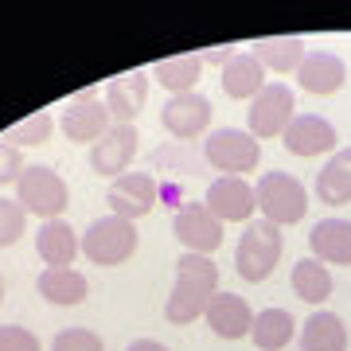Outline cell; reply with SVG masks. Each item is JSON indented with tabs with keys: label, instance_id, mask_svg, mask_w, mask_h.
I'll list each match as a JSON object with an SVG mask.
<instances>
[{
	"label": "cell",
	"instance_id": "obj_4",
	"mask_svg": "<svg viewBox=\"0 0 351 351\" xmlns=\"http://www.w3.org/2000/svg\"><path fill=\"white\" fill-rule=\"evenodd\" d=\"M16 203L27 215H39L43 223L51 219H63V211L71 207V188L66 180L47 164H27L24 176L16 180Z\"/></svg>",
	"mask_w": 351,
	"mask_h": 351
},
{
	"label": "cell",
	"instance_id": "obj_14",
	"mask_svg": "<svg viewBox=\"0 0 351 351\" xmlns=\"http://www.w3.org/2000/svg\"><path fill=\"white\" fill-rule=\"evenodd\" d=\"M211 113H215L211 101L203 98L199 90H191V94H176V98L164 101L160 125H164V133H172L176 141H195L199 133H207Z\"/></svg>",
	"mask_w": 351,
	"mask_h": 351
},
{
	"label": "cell",
	"instance_id": "obj_11",
	"mask_svg": "<svg viewBox=\"0 0 351 351\" xmlns=\"http://www.w3.org/2000/svg\"><path fill=\"white\" fill-rule=\"evenodd\" d=\"M156 195H160V188H156V180L149 172H125V176H117V180H110V188H106L110 215L129 219V223L145 219L156 207Z\"/></svg>",
	"mask_w": 351,
	"mask_h": 351
},
{
	"label": "cell",
	"instance_id": "obj_28",
	"mask_svg": "<svg viewBox=\"0 0 351 351\" xmlns=\"http://www.w3.org/2000/svg\"><path fill=\"white\" fill-rule=\"evenodd\" d=\"M51 133H55V117L47 110L39 113H27L24 121H16V125L4 129V145H12V149H24V145H47Z\"/></svg>",
	"mask_w": 351,
	"mask_h": 351
},
{
	"label": "cell",
	"instance_id": "obj_17",
	"mask_svg": "<svg viewBox=\"0 0 351 351\" xmlns=\"http://www.w3.org/2000/svg\"><path fill=\"white\" fill-rule=\"evenodd\" d=\"M203 320H207V328H211L219 339L234 343V339L250 336L254 308L246 304V297H239V293H223V289H219V293L211 297V304H207Z\"/></svg>",
	"mask_w": 351,
	"mask_h": 351
},
{
	"label": "cell",
	"instance_id": "obj_24",
	"mask_svg": "<svg viewBox=\"0 0 351 351\" xmlns=\"http://www.w3.org/2000/svg\"><path fill=\"white\" fill-rule=\"evenodd\" d=\"M301 351H348V328L336 313L316 308L301 328Z\"/></svg>",
	"mask_w": 351,
	"mask_h": 351
},
{
	"label": "cell",
	"instance_id": "obj_33",
	"mask_svg": "<svg viewBox=\"0 0 351 351\" xmlns=\"http://www.w3.org/2000/svg\"><path fill=\"white\" fill-rule=\"evenodd\" d=\"M234 55H239L234 47H211V51H203L199 59H203V66H219V71H223V66L230 63Z\"/></svg>",
	"mask_w": 351,
	"mask_h": 351
},
{
	"label": "cell",
	"instance_id": "obj_18",
	"mask_svg": "<svg viewBox=\"0 0 351 351\" xmlns=\"http://www.w3.org/2000/svg\"><path fill=\"white\" fill-rule=\"evenodd\" d=\"M36 254L47 269H71L75 258L82 254V234L66 219H51V223H39L36 234Z\"/></svg>",
	"mask_w": 351,
	"mask_h": 351
},
{
	"label": "cell",
	"instance_id": "obj_31",
	"mask_svg": "<svg viewBox=\"0 0 351 351\" xmlns=\"http://www.w3.org/2000/svg\"><path fill=\"white\" fill-rule=\"evenodd\" d=\"M0 351H43L39 336L24 324H0Z\"/></svg>",
	"mask_w": 351,
	"mask_h": 351
},
{
	"label": "cell",
	"instance_id": "obj_5",
	"mask_svg": "<svg viewBox=\"0 0 351 351\" xmlns=\"http://www.w3.org/2000/svg\"><path fill=\"white\" fill-rule=\"evenodd\" d=\"M254 195H258L262 219L274 226H293L308 215V191H304V184L297 176L289 172H262Z\"/></svg>",
	"mask_w": 351,
	"mask_h": 351
},
{
	"label": "cell",
	"instance_id": "obj_1",
	"mask_svg": "<svg viewBox=\"0 0 351 351\" xmlns=\"http://www.w3.org/2000/svg\"><path fill=\"white\" fill-rule=\"evenodd\" d=\"M215 293H219V265L211 258H203V254H180L172 297L164 301V320L168 324H191V320H199Z\"/></svg>",
	"mask_w": 351,
	"mask_h": 351
},
{
	"label": "cell",
	"instance_id": "obj_2",
	"mask_svg": "<svg viewBox=\"0 0 351 351\" xmlns=\"http://www.w3.org/2000/svg\"><path fill=\"white\" fill-rule=\"evenodd\" d=\"M281 250H285L281 226L265 223V219H254V223H246L239 246H234V269H239L242 281L258 285V281H265V277L277 269Z\"/></svg>",
	"mask_w": 351,
	"mask_h": 351
},
{
	"label": "cell",
	"instance_id": "obj_6",
	"mask_svg": "<svg viewBox=\"0 0 351 351\" xmlns=\"http://www.w3.org/2000/svg\"><path fill=\"white\" fill-rule=\"evenodd\" d=\"M203 160L211 164L215 172L246 180V172H258V164H262V141L250 137L246 129H230V125L215 129L203 141Z\"/></svg>",
	"mask_w": 351,
	"mask_h": 351
},
{
	"label": "cell",
	"instance_id": "obj_13",
	"mask_svg": "<svg viewBox=\"0 0 351 351\" xmlns=\"http://www.w3.org/2000/svg\"><path fill=\"white\" fill-rule=\"evenodd\" d=\"M141 149V133L137 125H110V133L101 141L90 145V168L106 180H117V176L129 172V164Z\"/></svg>",
	"mask_w": 351,
	"mask_h": 351
},
{
	"label": "cell",
	"instance_id": "obj_26",
	"mask_svg": "<svg viewBox=\"0 0 351 351\" xmlns=\"http://www.w3.org/2000/svg\"><path fill=\"white\" fill-rule=\"evenodd\" d=\"M289 281H293V293L304 304H313V308H320L332 297V269L324 262H316V258H301V262L293 265Z\"/></svg>",
	"mask_w": 351,
	"mask_h": 351
},
{
	"label": "cell",
	"instance_id": "obj_3",
	"mask_svg": "<svg viewBox=\"0 0 351 351\" xmlns=\"http://www.w3.org/2000/svg\"><path fill=\"white\" fill-rule=\"evenodd\" d=\"M141 246L137 223L129 219H117V215H106V219H94V223L82 230V254L86 262L101 265V269H113V265H125Z\"/></svg>",
	"mask_w": 351,
	"mask_h": 351
},
{
	"label": "cell",
	"instance_id": "obj_35",
	"mask_svg": "<svg viewBox=\"0 0 351 351\" xmlns=\"http://www.w3.org/2000/svg\"><path fill=\"white\" fill-rule=\"evenodd\" d=\"M0 304H4V277H0Z\"/></svg>",
	"mask_w": 351,
	"mask_h": 351
},
{
	"label": "cell",
	"instance_id": "obj_19",
	"mask_svg": "<svg viewBox=\"0 0 351 351\" xmlns=\"http://www.w3.org/2000/svg\"><path fill=\"white\" fill-rule=\"evenodd\" d=\"M308 250L324 265H351V219H320L308 230Z\"/></svg>",
	"mask_w": 351,
	"mask_h": 351
},
{
	"label": "cell",
	"instance_id": "obj_7",
	"mask_svg": "<svg viewBox=\"0 0 351 351\" xmlns=\"http://www.w3.org/2000/svg\"><path fill=\"white\" fill-rule=\"evenodd\" d=\"M293 117H297V94L285 82H265V90L250 101V110H246V133L258 141L281 137Z\"/></svg>",
	"mask_w": 351,
	"mask_h": 351
},
{
	"label": "cell",
	"instance_id": "obj_22",
	"mask_svg": "<svg viewBox=\"0 0 351 351\" xmlns=\"http://www.w3.org/2000/svg\"><path fill=\"white\" fill-rule=\"evenodd\" d=\"M250 55L265 71H274V75H297V66L304 63V55H308V43L301 36H269V39H258L250 47Z\"/></svg>",
	"mask_w": 351,
	"mask_h": 351
},
{
	"label": "cell",
	"instance_id": "obj_16",
	"mask_svg": "<svg viewBox=\"0 0 351 351\" xmlns=\"http://www.w3.org/2000/svg\"><path fill=\"white\" fill-rule=\"evenodd\" d=\"M348 82V63L339 59L336 51H308L304 55V63L297 66V86L304 94H316V98H328V94H336L343 90Z\"/></svg>",
	"mask_w": 351,
	"mask_h": 351
},
{
	"label": "cell",
	"instance_id": "obj_21",
	"mask_svg": "<svg viewBox=\"0 0 351 351\" xmlns=\"http://www.w3.org/2000/svg\"><path fill=\"white\" fill-rule=\"evenodd\" d=\"M36 293L47 304H59V308H75L90 297V281L86 274H78L75 265L71 269H43L36 281Z\"/></svg>",
	"mask_w": 351,
	"mask_h": 351
},
{
	"label": "cell",
	"instance_id": "obj_23",
	"mask_svg": "<svg viewBox=\"0 0 351 351\" xmlns=\"http://www.w3.org/2000/svg\"><path fill=\"white\" fill-rule=\"evenodd\" d=\"M316 199L328 207L351 203V149H336L324 168L316 172Z\"/></svg>",
	"mask_w": 351,
	"mask_h": 351
},
{
	"label": "cell",
	"instance_id": "obj_34",
	"mask_svg": "<svg viewBox=\"0 0 351 351\" xmlns=\"http://www.w3.org/2000/svg\"><path fill=\"white\" fill-rule=\"evenodd\" d=\"M125 351H168V348H164L160 339H133Z\"/></svg>",
	"mask_w": 351,
	"mask_h": 351
},
{
	"label": "cell",
	"instance_id": "obj_20",
	"mask_svg": "<svg viewBox=\"0 0 351 351\" xmlns=\"http://www.w3.org/2000/svg\"><path fill=\"white\" fill-rule=\"evenodd\" d=\"M219 82H223V94L234 101H254L265 90V66L254 59L250 51H239L230 63L219 71Z\"/></svg>",
	"mask_w": 351,
	"mask_h": 351
},
{
	"label": "cell",
	"instance_id": "obj_8",
	"mask_svg": "<svg viewBox=\"0 0 351 351\" xmlns=\"http://www.w3.org/2000/svg\"><path fill=\"white\" fill-rule=\"evenodd\" d=\"M59 125H63L66 141H75V145H94V141H101L110 133L113 117H110V110H106V98H98V90H82V94H75V98L66 101Z\"/></svg>",
	"mask_w": 351,
	"mask_h": 351
},
{
	"label": "cell",
	"instance_id": "obj_25",
	"mask_svg": "<svg viewBox=\"0 0 351 351\" xmlns=\"http://www.w3.org/2000/svg\"><path fill=\"white\" fill-rule=\"evenodd\" d=\"M297 336V320L285 313V308H262L254 316V328H250V339H254V351H285Z\"/></svg>",
	"mask_w": 351,
	"mask_h": 351
},
{
	"label": "cell",
	"instance_id": "obj_32",
	"mask_svg": "<svg viewBox=\"0 0 351 351\" xmlns=\"http://www.w3.org/2000/svg\"><path fill=\"white\" fill-rule=\"evenodd\" d=\"M24 156H20V149H12V145H4L0 141V188H8V184H16L20 176H24Z\"/></svg>",
	"mask_w": 351,
	"mask_h": 351
},
{
	"label": "cell",
	"instance_id": "obj_12",
	"mask_svg": "<svg viewBox=\"0 0 351 351\" xmlns=\"http://www.w3.org/2000/svg\"><path fill=\"white\" fill-rule=\"evenodd\" d=\"M281 145H285V152H293V156H332V152L339 149V133L336 125L328 121V117H320V113H297L293 121H289V129L281 133Z\"/></svg>",
	"mask_w": 351,
	"mask_h": 351
},
{
	"label": "cell",
	"instance_id": "obj_9",
	"mask_svg": "<svg viewBox=\"0 0 351 351\" xmlns=\"http://www.w3.org/2000/svg\"><path fill=\"white\" fill-rule=\"evenodd\" d=\"M172 234L180 239L184 254H203L211 258L219 246H223V223L207 211V203H184L172 219Z\"/></svg>",
	"mask_w": 351,
	"mask_h": 351
},
{
	"label": "cell",
	"instance_id": "obj_10",
	"mask_svg": "<svg viewBox=\"0 0 351 351\" xmlns=\"http://www.w3.org/2000/svg\"><path fill=\"white\" fill-rule=\"evenodd\" d=\"M207 211L219 219V223H254V211H258V195H254V184L242 180V176H219L207 195Z\"/></svg>",
	"mask_w": 351,
	"mask_h": 351
},
{
	"label": "cell",
	"instance_id": "obj_29",
	"mask_svg": "<svg viewBox=\"0 0 351 351\" xmlns=\"http://www.w3.org/2000/svg\"><path fill=\"white\" fill-rule=\"evenodd\" d=\"M27 230V211L16 199L0 195V250H8L20 242V234Z\"/></svg>",
	"mask_w": 351,
	"mask_h": 351
},
{
	"label": "cell",
	"instance_id": "obj_27",
	"mask_svg": "<svg viewBox=\"0 0 351 351\" xmlns=\"http://www.w3.org/2000/svg\"><path fill=\"white\" fill-rule=\"evenodd\" d=\"M149 75L156 78L172 98L176 94H191L195 82H199V75H203V59L199 55H172V59H160Z\"/></svg>",
	"mask_w": 351,
	"mask_h": 351
},
{
	"label": "cell",
	"instance_id": "obj_30",
	"mask_svg": "<svg viewBox=\"0 0 351 351\" xmlns=\"http://www.w3.org/2000/svg\"><path fill=\"white\" fill-rule=\"evenodd\" d=\"M51 351H106V343L94 328H63L51 339Z\"/></svg>",
	"mask_w": 351,
	"mask_h": 351
},
{
	"label": "cell",
	"instance_id": "obj_15",
	"mask_svg": "<svg viewBox=\"0 0 351 351\" xmlns=\"http://www.w3.org/2000/svg\"><path fill=\"white\" fill-rule=\"evenodd\" d=\"M149 71H129V75L110 78L106 86V110H110L113 125H137L141 110H145V98H149Z\"/></svg>",
	"mask_w": 351,
	"mask_h": 351
}]
</instances>
